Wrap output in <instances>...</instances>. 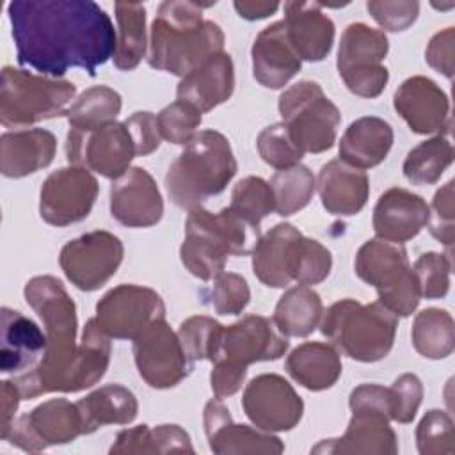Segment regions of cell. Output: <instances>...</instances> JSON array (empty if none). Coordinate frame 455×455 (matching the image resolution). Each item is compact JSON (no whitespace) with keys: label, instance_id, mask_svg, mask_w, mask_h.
Here are the masks:
<instances>
[{"label":"cell","instance_id":"cell-1","mask_svg":"<svg viewBox=\"0 0 455 455\" xmlns=\"http://www.w3.org/2000/svg\"><path fill=\"white\" fill-rule=\"evenodd\" d=\"M18 64L43 76L71 68L96 75L116 53L117 32L108 14L91 0H14L7 5Z\"/></svg>","mask_w":455,"mask_h":455},{"label":"cell","instance_id":"cell-2","mask_svg":"<svg viewBox=\"0 0 455 455\" xmlns=\"http://www.w3.org/2000/svg\"><path fill=\"white\" fill-rule=\"evenodd\" d=\"M27 304L43 320L46 352L41 363L28 373L16 375L12 382L23 400L46 393H64L71 366L78 355L76 307L64 284L53 275H37L23 288Z\"/></svg>","mask_w":455,"mask_h":455},{"label":"cell","instance_id":"cell-3","mask_svg":"<svg viewBox=\"0 0 455 455\" xmlns=\"http://www.w3.org/2000/svg\"><path fill=\"white\" fill-rule=\"evenodd\" d=\"M212 4L165 0L151 25L148 64L153 69L187 76L213 55L224 52L222 28L203 18Z\"/></svg>","mask_w":455,"mask_h":455},{"label":"cell","instance_id":"cell-4","mask_svg":"<svg viewBox=\"0 0 455 455\" xmlns=\"http://www.w3.org/2000/svg\"><path fill=\"white\" fill-rule=\"evenodd\" d=\"M259 238V228L243 220L229 206L219 213L199 206L188 212L180 258L192 275L212 281L224 272L229 256L251 254Z\"/></svg>","mask_w":455,"mask_h":455},{"label":"cell","instance_id":"cell-5","mask_svg":"<svg viewBox=\"0 0 455 455\" xmlns=\"http://www.w3.org/2000/svg\"><path fill=\"white\" fill-rule=\"evenodd\" d=\"M236 169L229 140L217 130H201L169 165L165 188L176 206L190 212L220 194Z\"/></svg>","mask_w":455,"mask_h":455},{"label":"cell","instance_id":"cell-6","mask_svg":"<svg viewBox=\"0 0 455 455\" xmlns=\"http://www.w3.org/2000/svg\"><path fill=\"white\" fill-rule=\"evenodd\" d=\"M398 316L379 300L361 304L354 299L334 302L320 320L322 334L331 345L354 361L384 359L395 343Z\"/></svg>","mask_w":455,"mask_h":455},{"label":"cell","instance_id":"cell-7","mask_svg":"<svg viewBox=\"0 0 455 455\" xmlns=\"http://www.w3.org/2000/svg\"><path fill=\"white\" fill-rule=\"evenodd\" d=\"M75 94L76 87L68 80L5 66L0 84V123L5 128H23L66 116Z\"/></svg>","mask_w":455,"mask_h":455},{"label":"cell","instance_id":"cell-8","mask_svg":"<svg viewBox=\"0 0 455 455\" xmlns=\"http://www.w3.org/2000/svg\"><path fill=\"white\" fill-rule=\"evenodd\" d=\"M354 268L361 281L377 290L379 302L395 316L416 311L421 291L402 243L382 238L364 242L355 254Z\"/></svg>","mask_w":455,"mask_h":455},{"label":"cell","instance_id":"cell-9","mask_svg":"<svg viewBox=\"0 0 455 455\" xmlns=\"http://www.w3.org/2000/svg\"><path fill=\"white\" fill-rule=\"evenodd\" d=\"M283 124L302 153H323L336 142L341 114L313 80H300L279 96Z\"/></svg>","mask_w":455,"mask_h":455},{"label":"cell","instance_id":"cell-10","mask_svg":"<svg viewBox=\"0 0 455 455\" xmlns=\"http://www.w3.org/2000/svg\"><path fill=\"white\" fill-rule=\"evenodd\" d=\"M389 52L384 30L366 23H350L339 39L338 73L347 89L361 98H377L389 80V71L382 64Z\"/></svg>","mask_w":455,"mask_h":455},{"label":"cell","instance_id":"cell-11","mask_svg":"<svg viewBox=\"0 0 455 455\" xmlns=\"http://www.w3.org/2000/svg\"><path fill=\"white\" fill-rule=\"evenodd\" d=\"M135 156L137 149L124 123L112 121L89 132L69 128L66 135L68 162L110 180L123 176Z\"/></svg>","mask_w":455,"mask_h":455},{"label":"cell","instance_id":"cell-12","mask_svg":"<svg viewBox=\"0 0 455 455\" xmlns=\"http://www.w3.org/2000/svg\"><path fill=\"white\" fill-rule=\"evenodd\" d=\"M165 318L162 297L148 286L119 284L96 304V323L116 339H135L153 322Z\"/></svg>","mask_w":455,"mask_h":455},{"label":"cell","instance_id":"cell-13","mask_svg":"<svg viewBox=\"0 0 455 455\" xmlns=\"http://www.w3.org/2000/svg\"><path fill=\"white\" fill-rule=\"evenodd\" d=\"M133 359L142 380L155 389L178 386L194 366L165 318L153 322L133 339Z\"/></svg>","mask_w":455,"mask_h":455},{"label":"cell","instance_id":"cell-14","mask_svg":"<svg viewBox=\"0 0 455 455\" xmlns=\"http://www.w3.org/2000/svg\"><path fill=\"white\" fill-rule=\"evenodd\" d=\"M123 242L103 229L69 240L59 254L64 275L82 291L101 288L123 261Z\"/></svg>","mask_w":455,"mask_h":455},{"label":"cell","instance_id":"cell-15","mask_svg":"<svg viewBox=\"0 0 455 455\" xmlns=\"http://www.w3.org/2000/svg\"><path fill=\"white\" fill-rule=\"evenodd\" d=\"M82 434V418L76 402L71 403L66 398H52L14 419L4 441H9L23 451L36 453L53 444L71 443Z\"/></svg>","mask_w":455,"mask_h":455},{"label":"cell","instance_id":"cell-16","mask_svg":"<svg viewBox=\"0 0 455 455\" xmlns=\"http://www.w3.org/2000/svg\"><path fill=\"white\" fill-rule=\"evenodd\" d=\"M98 180L91 171L76 165L52 172L39 192V215L55 228L84 220L98 197Z\"/></svg>","mask_w":455,"mask_h":455},{"label":"cell","instance_id":"cell-17","mask_svg":"<svg viewBox=\"0 0 455 455\" xmlns=\"http://www.w3.org/2000/svg\"><path fill=\"white\" fill-rule=\"evenodd\" d=\"M242 407L251 423L265 432H286L299 425L304 402L277 373L254 377L243 391Z\"/></svg>","mask_w":455,"mask_h":455},{"label":"cell","instance_id":"cell-18","mask_svg":"<svg viewBox=\"0 0 455 455\" xmlns=\"http://www.w3.org/2000/svg\"><path fill=\"white\" fill-rule=\"evenodd\" d=\"M288 350V338L270 318L247 315L224 327L220 348L213 363L247 368L259 361H275Z\"/></svg>","mask_w":455,"mask_h":455},{"label":"cell","instance_id":"cell-19","mask_svg":"<svg viewBox=\"0 0 455 455\" xmlns=\"http://www.w3.org/2000/svg\"><path fill=\"white\" fill-rule=\"evenodd\" d=\"M393 105L414 133H450V101L432 78L416 75L403 80L395 91Z\"/></svg>","mask_w":455,"mask_h":455},{"label":"cell","instance_id":"cell-20","mask_svg":"<svg viewBox=\"0 0 455 455\" xmlns=\"http://www.w3.org/2000/svg\"><path fill=\"white\" fill-rule=\"evenodd\" d=\"M203 423H204V434H206L210 450L213 453L279 455L284 451L283 441L272 432L235 423L228 407L220 402V398H213L204 405Z\"/></svg>","mask_w":455,"mask_h":455},{"label":"cell","instance_id":"cell-21","mask_svg":"<svg viewBox=\"0 0 455 455\" xmlns=\"http://www.w3.org/2000/svg\"><path fill=\"white\" fill-rule=\"evenodd\" d=\"M110 215L126 228H149L160 222L164 201L153 176L142 167H130L110 187Z\"/></svg>","mask_w":455,"mask_h":455},{"label":"cell","instance_id":"cell-22","mask_svg":"<svg viewBox=\"0 0 455 455\" xmlns=\"http://www.w3.org/2000/svg\"><path fill=\"white\" fill-rule=\"evenodd\" d=\"M384 412L370 409L352 411L345 434L338 439H323L311 448V453H363L395 455L398 439Z\"/></svg>","mask_w":455,"mask_h":455},{"label":"cell","instance_id":"cell-23","mask_svg":"<svg viewBox=\"0 0 455 455\" xmlns=\"http://www.w3.org/2000/svg\"><path fill=\"white\" fill-rule=\"evenodd\" d=\"M428 222L427 201L405 188L386 190L373 208V231L377 238L403 243L414 238Z\"/></svg>","mask_w":455,"mask_h":455},{"label":"cell","instance_id":"cell-24","mask_svg":"<svg viewBox=\"0 0 455 455\" xmlns=\"http://www.w3.org/2000/svg\"><path fill=\"white\" fill-rule=\"evenodd\" d=\"M251 57L252 75L267 89L284 87L302 66L300 57L288 39L283 20L265 27L256 36L251 48Z\"/></svg>","mask_w":455,"mask_h":455},{"label":"cell","instance_id":"cell-25","mask_svg":"<svg viewBox=\"0 0 455 455\" xmlns=\"http://www.w3.org/2000/svg\"><path fill=\"white\" fill-rule=\"evenodd\" d=\"M288 39L300 60H323L334 43V23L320 2H286L284 20Z\"/></svg>","mask_w":455,"mask_h":455},{"label":"cell","instance_id":"cell-26","mask_svg":"<svg viewBox=\"0 0 455 455\" xmlns=\"http://www.w3.org/2000/svg\"><path fill=\"white\" fill-rule=\"evenodd\" d=\"M46 352V334L23 313L2 307L0 371L23 375L32 371Z\"/></svg>","mask_w":455,"mask_h":455},{"label":"cell","instance_id":"cell-27","mask_svg":"<svg viewBox=\"0 0 455 455\" xmlns=\"http://www.w3.org/2000/svg\"><path fill=\"white\" fill-rule=\"evenodd\" d=\"M57 153V139L44 128L5 132L0 137V171L5 178H23L48 167Z\"/></svg>","mask_w":455,"mask_h":455},{"label":"cell","instance_id":"cell-28","mask_svg":"<svg viewBox=\"0 0 455 455\" xmlns=\"http://www.w3.org/2000/svg\"><path fill=\"white\" fill-rule=\"evenodd\" d=\"M316 190L320 194L322 206L341 217L359 213L370 196L368 174L341 160H331L322 165L316 178Z\"/></svg>","mask_w":455,"mask_h":455},{"label":"cell","instance_id":"cell-29","mask_svg":"<svg viewBox=\"0 0 455 455\" xmlns=\"http://www.w3.org/2000/svg\"><path fill=\"white\" fill-rule=\"evenodd\" d=\"M235 91V68L228 53H219L183 76L178 84L176 96L197 108L201 114L213 110L228 101Z\"/></svg>","mask_w":455,"mask_h":455},{"label":"cell","instance_id":"cell-30","mask_svg":"<svg viewBox=\"0 0 455 455\" xmlns=\"http://www.w3.org/2000/svg\"><path fill=\"white\" fill-rule=\"evenodd\" d=\"M393 146V128L387 121L364 116L345 130L339 140V160L355 169H371L384 162Z\"/></svg>","mask_w":455,"mask_h":455},{"label":"cell","instance_id":"cell-31","mask_svg":"<svg viewBox=\"0 0 455 455\" xmlns=\"http://www.w3.org/2000/svg\"><path fill=\"white\" fill-rule=\"evenodd\" d=\"M284 368L302 387L323 391L338 382L341 375V357L329 343L306 341L288 354Z\"/></svg>","mask_w":455,"mask_h":455},{"label":"cell","instance_id":"cell-32","mask_svg":"<svg viewBox=\"0 0 455 455\" xmlns=\"http://www.w3.org/2000/svg\"><path fill=\"white\" fill-rule=\"evenodd\" d=\"M84 434H92L105 425H128L137 418L135 395L121 384H105L76 402Z\"/></svg>","mask_w":455,"mask_h":455},{"label":"cell","instance_id":"cell-33","mask_svg":"<svg viewBox=\"0 0 455 455\" xmlns=\"http://www.w3.org/2000/svg\"><path fill=\"white\" fill-rule=\"evenodd\" d=\"M302 233L288 224H275L267 235H263L252 249V272L270 288H284L291 283L288 274V261L295 240Z\"/></svg>","mask_w":455,"mask_h":455},{"label":"cell","instance_id":"cell-34","mask_svg":"<svg viewBox=\"0 0 455 455\" xmlns=\"http://www.w3.org/2000/svg\"><path fill=\"white\" fill-rule=\"evenodd\" d=\"M322 315L320 295L309 286L297 284L281 295L272 322L286 338H306L320 325Z\"/></svg>","mask_w":455,"mask_h":455},{"label":"cell","instance_id":"cell-35","mask_svg":"<svg viewBox=\"0 0 455 455\" xmlns=\"http://www.w3.org/2000/svg\"><path fill=\"white\" fill-rule=\"evenodd\" d=\"M110 338L100 329L96 320L91 318L84 327L78 355L69 371L64 393H76L100 382L110 364Z\"/></svg>","mask_w":455,"mask_h":455},{"label":"cell","instance_id":"cell-36","mask_svg":"<svg viewBox=\"0 0 455 455\" xmlns=\"http://www.w3.org/2000/svg\"><path fill=\"white\" fill-rule=\"evenodd\" d=\"M108 453H194L190 435L180 425H137L121 430Z\"/></svg>","mask_w":455,"mask_h":455},{"label":"cell","instance_id":"cell-37","mask_svg":"<svg viewBox=\"0 0 455 455\" xmlns=\"http://www.w3.org/2000/svg\"><path fill=\"white\" fill-rule=\"evenodd\" d=\"M114 11L117 20L114 66L121 71H132L146 53V7L140 2H117Z\"/></svg>","mask_w":455,"mask_h":455},{"label":"cell","instance_id":"cell-38","mask_svg":"<svg viewBox=\"0 0 455 455\" xmlns=\"http://www.w3.org/2000/svg\"><path fill=\"white\" fill-rule=\"evenodd\" d=\"M416 352L427 359H444L455 348V322L446 309L419 311L411 331Z\"/></svg>","mask_w":455,"mask_h":455},{"label":"cell","instance_id":"cell-39","mask_svg":"<svg viewBox=\"0 0 455 455\" xmlns=\"http://www.w3.org/2000/svg\"><path fill=\"white\" fill-rule=\"evenodd\" d=\"M121 94L107 85L85 89L66 112L69 128L89 132L116 121L121 112Z\"/></svg>","mask_w":455,"mask_h":455},{"label":"cell","instance_id":"cell-40","mask_svg":"<svg viewBox=\"0 0 455 455\" xmlns=\"http://www.w3.org/2000/svg\"><path fill=\"white\" fill-rule=\"evenodd\" d=\"M453 162V146L446 135H435L412 148L403 162V176L412 185H432Z\"/></svg>","mask_w":455,"mask_h":455},{"label":"cell","instance_id":"cell-41","mask_svg":"<svg viewBox=\"0 0 455 455\" xmlns=\"http://www.w3.org/2000/svg\"><path fill=\"white\" fill-rule=\"evenodd\" d=\"M268 185L274 192L277 215L290 217L309 204L316 190V178L306 165L299 164L277 171Z\"/></svg>","mask_w":455,"mask_h":455},{"label":"cell","instance_id":"cell-42","mask_svg":"<svg viewBox=\"0 0 455 455\" xmlns=\"http://www.w3.org/2000/svg\"><path fill=\"white\" fill-rule=\"evenodd\" d=\"M332 256L327 247H323L318 240L306 238L300 235L291 249L288 261L290 279L302 284L311 286L318 284L331 274Z\"/></svg>","mask_w":455,"mask_h":455},{"label":"cell","instance_id":"cell-43","mask_svg":"<svg viewBox=\"0 0 455 455\" xmlns=\"http://www.w3.org/2000/svg\"><path fill=\"white\" fill-rule=\"evenodd\" d=\"M229 208L249 224L259 228L261 220L275 212L274 192L268 181L259 176H247L240 180L233 187Z\"/></svg>","mask_w":455,"mask_h":455},{"label":"cell","instance_id":"cell-44","mask_svg":"<svg viewBox=\"0 0 455 455\" xmlns=\"http://www.w3.org/2000/svg\"><path fill=\"white\" fill-rule=\"evenodd\" d=\"M222 331L224 325L212 316L196 315L181 322L178 329V338L192 363L199 359H208L213 363L220 348Z\"/></svg>","mask_w":455,"mask_h":455},{"label":"cell","instance_id":"cell-45","mask_svg":"<svg viewBox=\"0 0 455 455\" xmlns=\"http://www.w3.org/2000/svg\"><path fill=\"white\" fill-rule=\"evenodd\" d=\"M416 444L421 455H451L455 434L450 414L439 409L428 411L416 427Z\"/></svg>","mask_w":455,"mask_h":455},{"label":"cell","instance_id":"cell-46","mask_svg":"<svg viewBox=\"0 0 455 455\" xmlns=\"http://www.w3.org/2000/svg\"><path fill=\"white\" fill-rule=\"evenodd\" d=\"M203 121V114L192 105L176 100L174 103L164 107L156 114V123L162 139L171 144L185 146L197 133Z\"/></svg>","mask_w":455,"mask_h":455},{"label":"cell","instance_id":"cell-47","mask_svg":"<svg viewBox=\"0 0 455 455\" xmlns=\"http://www.w3.org/2000/svg\"><path fill=\"white\" fill-rule=\"evenodd\" d=\"M256 146L261 160L277 171L299 165L304 156L290 139L283 123L263 128L256 139Z\"/></svg>","mask_w":455,"mask_h":455},{"label":"cell","instance_id":"cell-48","mask_svg":"<svg viewBox=\"0 0 455 455\" xmlns=\"http://www.w3.org/2000/svg\"><path fill=\"white\" fill-rule=\"evenodd\" d=\"M419 284L421 297L443 299L450 290L451 256L443 252H425L411 267Z\"/></svg>","mask_w":455,"mask_h":455},{"label":"cell","instance_id":"cell-49","mask_svg":"<svg viewBox=\"0 0 455 455\" xmlns=\"http://www.w3.org/2000/svg\"><path fill=\"white\" fill-rule=\"evenodd\" d=\"M389 391V416L391 421L411 423L423 400V384L418 375L403 373L395 382Z\"/></svg>","mask_w":455,"mask_h":455},{"label":"cell","instance_id":"cell-50","mask_svg":"<svg viewBox=\"0 0 455 455\" xmlns=\"http://www.w3.org/2000/svg\"><path fill=\"white\" fill-rule=\"evenodd\" d=\"M251 300L247 281L235 272H222L212 288V304L219 315H240Z\"/></svg>","mask_w":455,"mask_h":455},{"label":"cell","instance_id":"cell-51","mask_svg":"<svg viewBox=\"0 0 455 455\" xmlns=\"http://www.w3.org/2000/svg\"><path fill=\"white\" fill-rule=\"evenodd\" d=\"M453 220H455V206H453V180L443 185L428 206V229L435 240H439L446 249L448 256H451L453 247Z\"/></svg>","mask_w":455,"mask_h":455},{"label":"cell","instance_id":"cell-52","mask_svg":"<svg viewBox=\"0 0 455 455\" xmlns=\"http://www.w3.org/2000/svg\"><path fill=\"white\" fill-rule=\"evenodd\" d=\"M366 9L371 18L389 32L407 30L419 14V4L412 0H370Z\"/></svg>","mask_w":455,"mask_h":455},{"label":"cell","instance_id":"cell-53","mask_svg":"<svg viewBox=\"0 0 455 455\" xmlns=\"http://www.w3.org/2000/svg\"><path fill=\"white\" fill-rule=\"evenodd\" d=\"M123 123L128 128L130 137L135 144L137 156H146V155L158 149L162 135H160L155 114H151V112H133Z\"/></svg>","mask_w":455,"mask_h":455},{"label":"cell","instance_id":"cell-54","mask_svg":"<svg viewBox=\"0 0 455 455\" xmlns=\"http://www.w3.org/2000/svg\"><path fill=\"white\" fill-rule=\"evenodd\" d=\"M453 55H455V30L448 27L437 32L425 50V60L437 73L444 75L448 80L453 78Z\"/></svg>","mask_w":455,"mask_h":455},{"label":"cell","instance_id":"cell-55","mask_svg":"<svg viewBox=\"0 0 455 455\" xmlns=\"http://www.w3.org/2000/svg\"><path fill=\"white\" fill-rule=\"evenodd\" d=\"M247 375V368H238L231 366L226 363H213L212 373H210V386L215 395V398H226L235 395Z\"/></svg>","mask_w":455,"mask_h":455},{"label":"cell","instance_id":"cell-56","mask_svg":"<svg viewBox=\"0 0 455 455\" xmlns=\"http://www.w3.org/2000/svg\"><path fill=\"white\" fill-rule=\"evenodd\" d=\"M0 396H2V412H0V437L5 439L12 423H14V414L18 411L21 393L16 387L12 380H2L0 382Z\"/></svg>","mask_w":455,"mask_h":455},{"label":"cell","instance_id":"cell-57","mask_svg":"<svg viewBox=\"0 0 455 455\" xmlns=\"http://www.w3.org/2000/svg\"><path fill=\"white\" fill-rule=\"evenodd\" d=\"M235 11L238 12L240 18L254 21V20H263L274 14L279 9L277 2H261V0H236L233 4Z\"/></svg>","mask_w":455,"mask_h":455}]
</instances>
